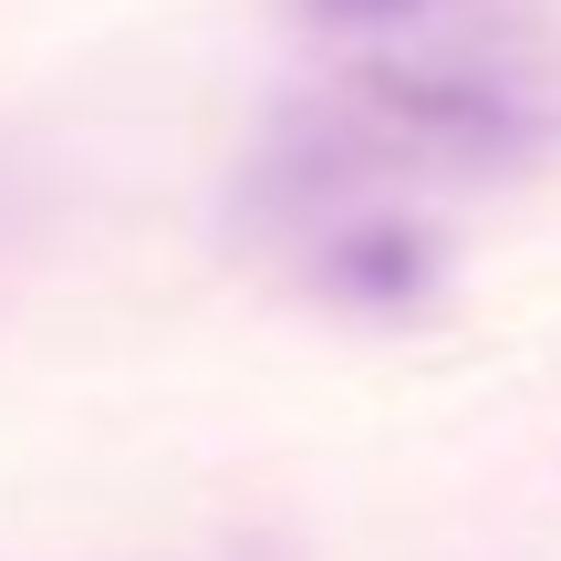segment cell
<instances>
[{
  "label": "cell",
  "mask_w": 561,
  "mask_h": 561,
  "mask_svg": "<svg viewBox=\"0 0 561 561\" xmlns=\"http://www.w3.org/2000/svg\"><path fill=\"white\" fill-rule=\"evenodd\" d=\"M426 280H437V240L405 219H364L343 240H322V291L343 301H416Z\"/></svg>",
  "instance_id": "1"
},
{
  "label": "cell",
  "mask_w": 561,
  "mask_h": 561,
  "mask_svg": "<svg viewBox=\"0 0 561 561\" xmlns=\"http://www.w3.org/2000/svg\"><path fill=\"white\" fill-rule=\"evenodd\" d=\"M312 21H405V11H426V0H301Z\"/></svg>",
  "instance_id": "2"
}]
</instances>
